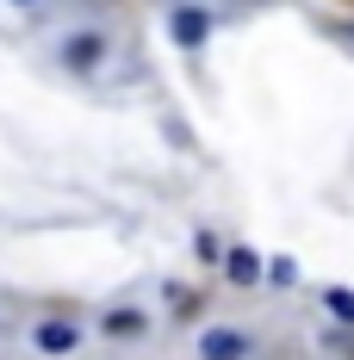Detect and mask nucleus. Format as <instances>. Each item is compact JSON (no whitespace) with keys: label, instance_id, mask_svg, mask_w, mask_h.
I'll return each instance as SVG.
<instances>
[{"label":"nucleus","instance_id":"obj_7","mask_svg":"<svg viewBox=\"0 0 354 360\" xmlns=\"http://www.w3.org/2000/svg\"><path fill=\"white\" fill-rule=\"evenodd\" d=\"M267 280H274V286H292V280H298V261L274 255V261H267Z\"/></svg>","mask_w":354,"mask_h":360},{"label":"nucleus","instance_id":"obj_3","mask_svg":"<svg viewBox=\"0 0 354 360\" xmlns=\"http://www.w3.org/2000/svg\"><path fill=\"white\" fill-rule=\"evenodd\" d=\"M32 342H37V354H75L81 329L63 323V317H50V323H37V329H32Z\"/></svg>","mask_w":354,"mask_h":360},{"label":"nucleus","instance_id":"obj_5","mask_svg":"<svg viewBox=\"0 0 354 360\" xmlns=\"http://www.w3.org/2000/svg\"><path fill=\"white\" fill-rule=\"evenodd\" d=\"M224 274H230V280H236V286H255V280H261V274H267V267H261V255L248 249V243H236V249L224 255Z\"/></svg>","mask_w":354,"mask_h":360},{"label":"nucleus","instance_id":"obj_9","mask_svg":"<svg viewBox=\"0 0 354 360\" xmlns=\"http://www.w3.org/2000/svg\"><path fill=\"white\" fill-rule=\"evenodd\" d=\"M13 6H32V13H37V6H44V0H13Z\"/></svg>","mask_w":354,"mask_h":360},{"label":"nucleus","instance_id":"obj_8","mask_svg":"<svg viewBox=\"0 0 354 360\" xmlns=\"http://www.w3.org/2000/svg\"><path fill=\"white\" fill-rule=\"evenodd\" d=\"M106 329H112V335H125V329H143V311H112Z\"/></svg>","mask_w":354,"mask_h":360},{"label":"nucleus","instance_id":"obj_2","mask_svg":"<svg viewBox=\"0 0 354 360\" xmlns=\"http://www.w3.org/2000/svg\"><path fill=\"white\" fill-rule=\"evenodd\" d=\"M199 360H248V335L243 329H206L199 335Z\"/></svg>","mask_w":354,"mask_h":360},{"label":"nucleus","instance_id":"obj_6","mask_svg":"<svg viewBox=\"0 0 354 360\" xmlns=\"http://www.w3.org/2000/svg\"><path fill=\"white\" fill-rule=\"evenodd\" d=\"M323 311H329L336 323L354 329V292H348V286H329V292H323Z\"/></svg>","mask_w":354,"mask_h":360},{"label":"nucleus","instance_id":"obj_4","mask_svg":"<svg viewBox=\"0 0 354 360\" xmlns=\"http://www.w3.org/2000/svg\"><path fill=\"white\" fill-rule=\"evenodd\" d=\"M100 56H106V37L100 32H75L69 44H63V63H69V69H94Z\"/></svg>","mask_w":354,"mask_h":360},{"label":"nucleus","instance_id":"obj_1","mask_svg":"<svg viewBox=\"0 0 354 360\" xmlns=\"http://www.w3.org/2000/svg\"><path fill=\"white\" fill-rule=\"evenodd\" d=\"M206 32H212L206 6H175V13H168V37H175L180 50H199V44H206Z\"/></svg>","mask_w":354,"mask_h":360}]
</instances>
